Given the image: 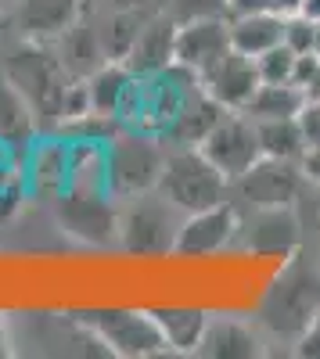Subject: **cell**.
Here are the masks:
<instances>
[{
    "label": "cell",
    "mask_w": 320,
    "mask_h": 359,
    "mask_svg": "<svg viewBox=\"0 0 320 359\" xmlns=\"http://www.w3.org/2000/svg\"><path fill=\"white\" fill-rule=\"evenodd\" d=\"M0 69H4V76L18 86V94L29 101L36 123L40 118L62 123V101H65V90H69L72 76L65 72L62 62H58L51 43L15 40L11 47L0 50Z\"/></svg>",
    "instance_id": "obj_1"
},
{
    "label": "cell",
    "mask_w": 320,
    "mask_h": 359,
    "mask_svg": "<svg viewBox=\"0 0 320 359\" xmlns=\"http://www.w3.org/2000/svg\"><path fill=\"white\" fill-rule=\"evenodd\" d=\"M316 316H320V269L302 255H292V262L274 277V284L263 294L259 323L274 338L299 341Z\"/></svg>",
    "instance_id": "obj_2"
},
{
    "label": "cell",
    "mask_w": 320,
    "mask_h": 359,
    "mask_svg": "<svg viewBox=\"0 0 320 359\" xmlns=\"http://www.w3.org/2000/svg\"><path fill=\"white\" fill-rule=\"evenodd\" d=\"M169 144L159 133L144 130H115L105 144V184L115 198L148 194L159 187Z\"/></svg>",
    "instance_id": "obj_3"
},
{
    "label": "cell",
    "mask_w": 320,
    "mask_h": 359,
    "mask_svg": "<svg viewBox=\"0 0 320 359\" xmlns=\"http://www.w3.org/2000/svg\"><path fill=\"white\" fill-rule=\"evenodd\" d=\"M155 191L169 205H177L184 216H191V212L227 201L230 180L201 155V147H169Z\"/></svg>",
    "instance_id": "obj_4"
},
{
    "label": "cell",
    "mask_w": 320,
    "mask_h": 359,
    "mask_svg": "<svg viewBox=\"0 0 320 359\" xmlns=\"http://www.w3.org/2000/svg\"><path fill=\"white\" fill-rule=\"evenodd\" d=\"M119 208V245L133 255H166L177 248V233L184 223V212L169 205L159 191L123 198Z\"/></svg>",
    "instance_id": "obj_5"
},
{
    "label": "cell",
    "mask_w": 320,
    "mask_h": 359,
    "mask_svg": "<svg viewBox=\"0 0 320 359\" xmlns=\"http://www.w3.org/2000/svg\"><path fill=\"white\" fill-rule=\"evenodd\" d=\"M79 320H83L86 331H91L115 355L144 359V355L169 352L152 313H137V309H94V313H79Z\"/></svg>",
    "instance_id": "obj_6"
},
{
    "label": "cell",
    "mask_w": 320,
    "mask_h": 359,
    "mask_svg": "<svg viewBox=\"0 0 320 359\" xmlns=\"http://www.w3.org/2000/svg\"><path fill=\"white\" fill-rule=\"evenodd\" d=\"M54 212L58 223L69 237L83 245H115L119 241V208L112 201H119L112 191H83V187H69L54 198Z\"/></svg>",
    "instance_id": "obj_7"
},
{
    "label": "cell",
    "mask_w": 320,
    "mask_h": 359,
    "mask_svg": "<svg viewBox=\"0 0 320 359\" xmlns=\"http://www.w3.org/2000/svg\"><path fill=\"white\" fill-rule=\"evenodd\" d=\"M309 184L299 162L292 158H259L248 172H241L230 191L238 194L245 208H281V205H295L302 187Z\"/></svg>",
    "instance_id": "obj_8"
},
{
    "label": "cell",
    "mask_w": 320,
    "mask_h": 359,
    "mask_svg": "<svg viewBox=\"0 0 320 359\" xmlns=\"http://www.w3.org/2000/svg\"><path fill=\"white\" fill-rule=\"evenodd\" d=\"M201 155H206L230 184L248 172L259 158H263V147H259V133H255V123L245 115V111H227L216 130L198 144Z\"/></svg>",
    "instance_id": "obj_9"
},
{
    "label": "cell",
    "mask_w": 320,
    "mask_h": 359,
    "mask_svg": "<svg viewBox=\"0 0 320 359\" xmlns=\"http://www.w3.org/2000/svg\"><path fill=\"white\" fill-rule=\"evenodd\" d=\"M241 245L259 252V255H288L292 259L302 241V226L295 216V205L281 208H248V216L241 219Z\"/></svg>",
    "instance_id": "obj_10"
},
{
    "label": "cell",
    "mask_w": 320,
    "mask_h": 359,
    "mask_svg": "<svg viewBox=\"0 0 320 359\" xmlns=\"http://www.w3.org/2000/svg\"><path fill=\"white\" fill-rule=\"evenodd\" d=\"M238 230H241V208L230 201H220L213 208L184 216L173 252L177 255H213V252L227 248L230 241H238Z\"/></svg>",
    "instance_id": "obj_11"
},
{
    "label": "cell",
    "mask_w": 320,
    "mask_h": 359,
    "mask_svg": "<svg viewBox=\"0 0 320 359\" xmlns=\"http://www.w3.org/2000/svg\"><path fill=\"white\" fill-rule=\"evenodd\" d=\"M230 50V18H194L177 25V65L194 79L206 76Z\"/></svg>",
    "instance_id": "obj_12"
},
{
    "label": "cell",
    "mask_w": 320,
    "mask_h": 359,
    "mask_svg": "<svg viewBox=\"0 0 320 359\" xmlns=\"http://www.w3.org/2000/svg\"><path fill=\"white\" fill-rule=\"evenodd\" d=\"M11 25L18 40L54 43L83 18V0H11Z\"/></svg>",
    "instance_id": "obj_13"
},
{
    "label": "cell",
    "mask_w": 320,
    "mask_h": 359,
    "mask_svg": "<svg viewBox=\"0 0 320 359\" xmlns=\"http://www.w3.org/2000/svg\"><path fill=\"white\" fill-rule=\"evenodd\" d=\"M201 90H206L209 97H216L227 111H245V104L252 101V94L259 90V69H255V57L241 54L230 47L220 62L198 79Z\"/></svg>",
    "instance_id": "obj_14"
},
{
    "label": "cell",
    "mask_w": 320,
    "mask_h": 359,
    "mask_svg": "<svg viewBox=\"0 0 320 359\" xmlns=\"http://www.w3.org/2000/svg\"><path fill=\"white\" fill-rule=\"evenodd\" d=\"M123 65L133 76H159V72L173 69L177 65V22L155 11L137 33L130 54L123 57Z\"/></svg>",
    "instance_id": "obj_15"
},
{
    "label": "cell",
    "mask_w": 320,
    "mask_h": 359,
    "mask_svg": "<svg viewBox=\"0 0 320 359\" xmlns=\"http://www.w3.org/2000/svg\"><path fill=\"white\" fill-rule=\"evenodd\" d=\"M223 115H227V108H223L216 97H209L206 90H201V83H198L191 94L184 97L177 118H173V126L166 130L162 140H166L169 147H198L201 140L216 130V123H220Z\"/></svg>",
    "instance_id": "obj_16"
},
{
    "label": "cell",
    "mask_w": 320,
    "mask_h": 359,
    "mask_svg": "<svg viewBox=\"0 0 320 359\" xmlns=\"http://www.w3.org/2000/svg\"><path fill=\"white\" fill-rule=\"evenodd\" d=\"M54 54H58V62L65 65V72L72 79H86L94 69H101L108 62L105 43H101V29H94L83 18L76 25H69L65 33L54 40Z\"/></svg>",
    "instance_id": "obj_17"
},
{
    "label": "cell",
    "mask_w": 320,
    "mask_h": 359,
    "mask_svg": "<svg viewBox=\"0 0 320 359\" xmlns=\"http://www.w3.org/2000/svg\"><path fill=\"white\" fill-rule=\"evenodd\" d=\"M198 355L209 359H252L259 355V338L248 323L234 316H209V327L201 334Z\"/></svg>",
    "instance_id": "obj_18"
},
{
    "label": "cell",
    "mask_w": 320,
    "mask_h": 359,
    "mask_svg": "<svg viewBox=\"0 0 320 359\" xmlns=\"http://www.w3.org/2000/svg\"><path fill=\"white\" fill-rule=\"evenodd\" d=\"M277 43H284V15L281 11H255V15L230 18V47L234 50L259 57Z\"/></svg>",
    "instance_id": "obj_19"
},
{
    "label": "cell",
    "mask_w": 320,
    "mask_h": 359,
    "mask_svg": "<svg viewBox=\"0 0 320 359\" xmlns=\"http://www.w3.org/2000/svg\"><path fill=\"white\" fill-rule=\"evenodd\" d=\"M25 180L36 194H51V201L69 187V140H51L33 151V162L25 165Z\"/></svg>",
    "instance_id": "obj_20"
},
{
    "label": "cell",
    "mask_w": 320,
    "mask_h": 359,
    "mask_svg": "<svg viewBox=\"0 0 320 359\" xmlns=\"http://www.w3.org/2000/svg\"><path fill=\"white\" fill-rule=\"evenodd\" d=\"M152 316L159 323L169 352H198L201 334L209 327L206 309H152Z\"/></svg>",
    "instance_id": "obj_21"
},
{
    "label": "cell",
    "mask_w": 320,
    "mask_h": 359,
    "mask_svg": "<svg viewBox=\"0 0 320 359\" xmlns=\"http://www.w3.org/2000/svg\"><path fill=\"white\" fill-rule=\"evenodd\" d=\"M133 83V72L123 65V62H105L101 69H94L91 76H86V90H91V108L98 115H108L115 118L119 115V104L126 97V90ZM119 123V118H115Z\"/></svg>",
    "instance_id": "obj_22"
},
{
    "label": "cell",
    "mask_w": 320,
    "mask_h": 359,
    "mask_svg": "<svg viewBox=\"0 0 320 359\" xmlns=\"http://www.w3.org/2000/svg\"><path fill=\"white\" fill-rule=\"evenodd\" d=\"M302 108H306V90L302 86H295V83H259L252 101L245 104V115L252 123H263V118L299 115Z\"/></svg>",
    "instance_id": "obj_23"
},
{
    "label": "cell",
    "mask_w": 320,
    "mask_h": 359,
    "mask_svg": "<svg viewBox=\"0 0 320 359\" xmlns=\"http://www.w3.org/2000/svg\"><path fill=\"white\" fill-rule=\"evenodd\" d=\"M36 133V115L29 101L18 94V86L0 69V140L8 144H25Z\"/></svg>",
    "instance_id": "obj_24"
},
{
    "label": "cell",
    "mask_w": 320,
    "mask_h": 359,
    "mask_svg": "<svg viewBox=\"0 0 320 359\" xmlns=\"http://www.w3.org/2000/svg\"><path fill=\"white\" fill-rule=\"evenodd\" d=\"M255 133H259V147H263L267 158L299 162L306 155V137H302V126H299V115L263 118V123H255Z\"/></svg>",
    "instance_id": "obj_25"
},
{
    "label": "cell",
    "mask_w": 320,
    "mask_h": 359,
    "mask_svg": "<svg viewBox=\"0 0 320 359\" xmlns=\"http://www.w3.org/2000/svg\"><path fill=\"white\" fill-rule=\"evenodd\" d=\"M295 62H299V54L288 43H277L267 54L255 57V69H259V79L263 83H292L295 79Z\"/></svg>",
    "instance_id": "obj_26"
},
{
    "label": "cell",
    "mask_w": 320,
    "mask_h": 359,
    "mask_svg": "<svg viewBox=\"0 0 320 359\" xmlns=\"http://www.w3.org/2000/svg\"><path fill=\"white\" fill-rule=\"evenodd\" d=\"M159 11L177 25L194 18H227V0H159Z\"/></svg>",
    "instance_id": "obj_27"
},
{
    "label": "cell",
    "mask_w": 320,
    "mask_h": 359,
    "mask_svg": "<svg viewBox=\"0 0 320 359\" xmlns=\"http://www.w3.org/2000/svg\"><path fill=\"white\" fill-rule=\"evenodd\" d=\"M313 40H316V22L313 18H306L302 11L284 15V43L292 47L295 54H309Z\"/></svg>",
    "instance_id": "obj_28"
},
{
    "label": "cell",
    "mask_w": 320,
    "mask_h": 359,
    "mask_svg": "<svg viewBox=\"0 0 320 359\" xmlns=\"http://www.w3.org/2000/svg\"><path fill=\"white\" fill-rule=\"evenodd\" d=\"M299 126H302L306 147H320V101H306V108L299 111Z\"/></svg>",
    "instance_id": "obj_29"
},
{
    "label": "cell",
    "mask_w": 320,
    "mask_h": 359,
    "mask_svg": "<svg viewBox=\"0 0 320 359\" xmlns=\"http://www.w3.org/2000/svg\"><path fill=\"white\" fill-rule=\"evenodd\" d=\"M255 11H277V0H227V18L255 15Z\"/></svg>",
    "instance_id": "obj_30"
},
{
    "label": "cell",
    "mask_w": 320,
    "mask_h": 359,
    "mask_svg": "<svg viewBox=\"0 0 320 359\" xmlns=\"http://www.w3.org/2000/svg\"><path fill=\"white\" fill-rule=\"evenodd\" d=\"M316 65H320V54H313V50H309V54H299V62H295V79H292V83L306 90V83L313 79Z\"/></svg>",
    "instance_id": "obj_31"
},
{
    "label": "cell",
    "mask_w": 320,
    "mask_h": 359,
    "mask_svg": "<svg viewBox=\"0 0 320 359\" xmlns=\"http://www.w3.org/2000/svg\"><path fill=\"white\" fill-rule=\"evenodd\" d=\"M299 165H302V172H306L309 184L320 187V147H306V155L299 158Z\"/></svg>",
    "instance_id": "obj_32"
},
{
    "label": "cell",
    "mask_w": 320,
    "mask_h": 359,
    "mask_svg": "<svg viewBox=\"0 0 320 359\" xmlns=\"http://www.w3.org/2000/svg\"><path fill=\"white\" fill-rule=\"evenodd\" d=\"M299 355H320V316L313 320V327L299 338Z\"/></svg>",
    "instance_id": "obj_33"
},
{
    "label": "cell",
    "mask_w": 320,
    "mask_h": 359,
    "mask_svg": "<svg viewBox=\"0 0 320 359\" xmlns=\"http://www.w3.org/2000/svg\"><path fill=\"white\" fill-rule=\"evenodd\" d=\"M119 8H159V0H112V11Z\"/></svg>",
    "instance_id": "obj_34"
},
{
    "label": "cell",
    "mask_w": 320,
    "mask_h": 359,
    "mask_svg": "<svg viewBox=\"0 0 320 359\" xmlns=\"http://www.w3.org/2000/svg\"><path fill=\"white\" fill-rule=\"evenodd\" d=\"M306 101H320V65H316L313 79L306 83Z\"/></svg>",
    "instance_id": "obj_35"
},
{
    "label": "cell",
    "mask_w": 320,
    "mask_h": 359,
    "mask_svg": "<svg viewBox=\"0 0 320 359\" xmlns=\"http://www.w3.org/2000/svg\"><path fill=\"white\" fill-rule=\"evenodd\" d=\"M306 18H313V22H320V0H302V8H299Z\"/></svg>",
    "instance_id": "obj_36"
},
{
    "label": "cell",
    "mask_w": 320,
    "mask_h": 359,
    "mask_svg": "<svg viewBox=\"0 0 320 359\" xmlns=\"http://www.w3.org/2000/svg\"><path fill=\"white\" fill-rule=\"evenodd\" d=\"M299 8H302V0H277V11L281 15H295Z\"/></svg>",
    "instance_id": "obj_37"
},
{
    "label": "cell",
    "mask_w": 320,
    "mask_h": 359,
    "mask_svg": "<svg viewBox=\"0 0 320 359\" xmlns=\"http://www.w3.org/2000/svg\"><path fill=\"white\" fill-rule=\"evenodd\" d=\"M0 4H11V0H0Z\"/></svg>",
    "instance_id": "obj_38"
},
{
    "label": "cell",
    "mask_w": 320,
    "mask_h": 359,
    "mask_svg": "<svg viewBox=\"0 0 320 359\" xmlns=\"http://www.w3.org/2000/svg\"><path fill=\"white\" fill-rule=\"evenodd\" d=\"M0 25H4V22H0Z\"/></svg>",
    "instance_id": "obj_39"
}]
</instances>
